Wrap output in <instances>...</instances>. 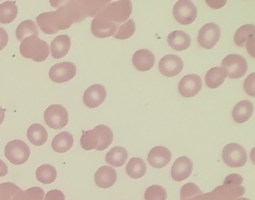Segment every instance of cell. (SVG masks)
<instances>
[{"label": "cell", "instance_id": "obj_1", "mask_svg": "<svg viewBox=\"0 0 255 200\" xmlns=\"http://www.w3.org/2000/svg\"><path fill=\"white\" fill-rule=\"evenodd\" d=\"M56 11L43 13L36 17L40 29L47 35L57 33L72 26L73 23L80 22L78 13L72 1L55 2Z\"/></svg>", "mask_w": 255, "mask_h": 200}, {"label": "cell", "instance_id": "obj_2", "mask_svg": "<svg viewBox=\"0 0 255 200\" xmlns=\"http://www.w3.org/2000/svg\"><path fill=\"white\" fill-rule=\"evenodd\" d=\"M113 133L109 127L98 125L94 129L85 131L80 139L82 148L86 151H104L113 142Z\"/></svg>", "mask_w": 255, "mask_h": 200}, {"label": "cell", "instance_id": "obj_3", "mask_svg": "<svg viewBox=\"0 0 255 200\" xmlns=\"http://www.w3.org/2000/svg\"><path fill=\"white\" fill-rule=\"evenodd\" d=\"M20 54L26 59H31L36 62H43L50 54L49 45L45 41L37 36L25 38L20 46Z\"/></svg>", "mask_w": 255, "mask_h": 200}, {"label": "cell", "instance_id": "obj_4", "mask_svg": "<svg viewBox=\"0 0 255 200\" xmlns=\"http://www.w3.org/2000/svg\"><path fill=\"white\" fill-rule=\"evenodd\" d=\"M132 2L128 0L108 4L98 15L115 24L127 21L132 13Z\"/></svg>", "mask_w": 255, "mask_h": 200}, {"label": "cell", "instance_id": "obj_5", "mask_svg": "<svg viewBox=\"0 0 255 200\" xmlns=\"http://www.w3.org/2000/svg\"><path fill=\"white\" fill-rule=\"evenodd\" d=\"M5 155L14 165H22L29 160L30 149L23 140H14L5 146Z\"/></svg>", "mask_w": 255, "mask_h": 200}, {"label": "cell", "instance_id": "obj_6", "mask_svg": "<svg viewBox=\"0 0 255 200\" xmlns=\"http://www.w3.org/2000/svg\"><path fill=\"white\" fill-rule=\"evenodd\" d=\"M222 65L227 76L231 79L241 78L248 71L246 59L241 55L236 53L228 55L226 57L224 58Z\"/></svg>", "mask_w": 255, "mask_h": 200}, {"label": "cell", "instance_id": "obj_7", "mask_svg": "<svg viewBox=\"0 0 255 200\" xmlns=\"http://www.w3.org/2000/svg\"><path fill=\"white\" fill-rule=\"evenodd\" d=\"M222 159L227 166L233 168L243 167L247 161L246 149L237 143H229L224 147Z\"/></svg>", "mask_w": 255, "mask_h": 200}, {"label": "cell", "instance_id": "obj_8", "mask_svg": "<svg viewBox=\"0 0 255 200\" xmlns=\"http://www.w3.org/2000/svg\"><path fill=\"white\" fill-rule=\"evenodd\" d=\"M44 121L50 128L62 129L68 123V111L60 104L50 106L44 112Z\"/></svg>", "mask_w": 255, "mask_h": 200}, {"label": "cell", "instance_id": "obj_9", "mask_svg": "<svg viewBox=\"0 0 255 200\" xmlns=\"http://www.w3.org/2000/svg\"><path fill=\"white\" fill-rule=\"evenodd\" d=\"M174 18L182 25H189L195 21L198 16L196 6L192 1H177L173 8Z\"/></svg>", "mask_w": 255, "mask_h": 200}, {"label": "cell", "instance_id": "obj_10", "mask_svg": "<svg viewBox=\"0 0 255 200\" xmlns=\"http://www.w3.org/2000/svg\"><path fill=\"white\" fill-rule=\"evenodd\" d=\"M220 36L221 30L219 25L215 23H207L198 32V44L203 48L210 50L217 44Z\"/></svg>", "mask_w": 255, "mask_h": 200}, {"label": "cell", "instance_id": "obj_11", "mask_svg": "<svg viewBox=\"0 0 255 200\" xmlns=\"http://www.w3.org/2000/svg\"><path fill=\"white\" fill-rule=\"evenodd\" d=\"M77 74V67L73 62H64L51 67L49 76L52 81L57 83H66L72 80Z\"/></svg>", "mask_w": 255, "mask_h": 200}, {"label": "cell", "instance_id": "obj_12", "mask_svg": "<svg viewBox=\"0 0 255 200\" xmlns=\"http://www.w3.org/2000/svg\"><path fill=\"white\" fill-rule=\"evenodd\" d=\"M183 68V60L177 55H166L159 62V71L165 77H175L181 72Z\"/></svg>", "mask_w": 255, "mask_h": 200}, {"label": "cell", "instance_id": "obj_13", "mask_svg": "<svg viewBox=\"0 0 255 200\" xmlns=\"http://www.w3.org/2000/svg\"><path fill=\"white\" fill-rule=\"evenodd\" d=\"M202 87L201 77L196 74H188L180 80L178 90L185 98H192L199 93Z\"/></svg>", "mask_w": 255, "mask_h": 200}, {"label": "cell", "instance_id": "obj_14", "mask_svg": "<svg viewBox=\"0 0 255 200\" xmlns=\"http://www.w3.org/2000/svg\"><path fill=\"white\" fill-rule=\"evenodd\" d=\"M107 95V90L103 85L94 84L85 91L83 102L89 108H96L104 102Z\"/></svg>", "mask_w": 255, "mask_h": 200}, {"label": "cell", "instance_id": "obj_15", "mask_svg": "<svg viewBox=\"0 0 255 200\" xmlns=\"http://www.w3.org/2000/svg\"><path fill=\"white\" fill-rule=\"evenodd\" d=\"M193 170V163L188 157L177 158L171 167V178L176 182H181L187 179Z\"/></svg>", "mask_w": 255, "mask_h": 200}, {"label": "cell", "instance_id": "obj_16", "mask_svg": "<svg viewBox=\"0 0 255 200\" xmlns=\"http://www.w3.org/2000/svg\"><path fill=\"white\" fill-rule=\"evenodd\" d=\"M119 25L104 20L97 14L91 23V31L97 38H106L114 35Z\"/></svg>", "mask_w": 255, "mask_h": 200}, {"label": "cell", "instance_id": "obj_17", "mask_svg": "<svg viewBox=\"0 0 255 200\" xmlns=\"http://www.w3.org/2000/svg\"><path fill=\"white\" fill-rule=\"evenodd\" d=\"M171 152L164 146H156L149 152L147 161L153 168L161 169L169 164Z\"/></svg>", "mask_w": 255, "mask_h": 200}, {"label": "cell", "instance_id": "obj_18", "mask_svg": "<svg viewBox=\"0 0 255 200\" xmlns=\"http://www.w3.org/2000/svg\"><path fill=\"white\" fill-rule=\"evenodd\" d=\"M117 181V173L115 169L108 166H103L98 169L95 175L97 186L103 189L111 188Z\"/></svg>", "mask_w": 255, "mask_h": 200}, {"label": "cell", "instance_id": "obj_19", "mask_svg": "<svg viewBox=\"0 0 255 200\" xmlns=\"http://www.w3.org/2000/svg\"><path fill=\"white\" fill-rule=\"evenodd\" d=\"M132 65L139 71H147L155 65V56L150 50L141 49L132 56Z\"/></svg>", "mask_w": 255, "mask_h": 200}, {"label": "cell", "instance_id": "obj_20", "mask_svg": "<svg viewBox=\"0 0 255 200\" xmlns=\"http://www.w3.org/2000/svg\"><path fill=\"white\" fill-rule=\"evenodd\" d=\"M71 46V39L68 35H61L56 37L50 44L52 57L56 59L65 57Z\"/></svg>", "mask_w": 255, "mask_h": 200}, {"label": "cell", "instance_id": "obj_21", "mask_svg": "<svg viewBox=\"0 0 255 200\" xmlns=\"http://www.w3.org/2000/svg\"><path fill=\"white\" fill-rule=\"evenodd\" d=\"M253 112V104L247 100H243L237 103L234 107L232 112L233 119L237 123H244L252 117Z\"/></svg>", "mask_w": 255, "mask_h": 200}, {"label": "cell", "instance_id": "obj_22", "mask_svg": "<svg viewBox=\"0 0 255 200\" xmlns=\"http://www.w3.org/2000/svg\"><path fill=\"white\" fill-rule=\"evenodd\" d=\"M168 45L177 50L183 51L187 50L191 45V38L186 32L182 30L173 31L168 36Z\"/></svg>", "mask_w": 255, "mask_h": 200}, {"label": "cell", "instance_id": "obj_23", "mask_svg": "<svg viewBox=\"0 0 255 200\" xmlns=\"http://www.w3.org/2000/svg\"><path fill=\"white\" fill-rule=\"evenodd\" d=\"M74 142L73 136L67 131H63L53 139L52 148L58 153H65L72 148Z\"/></svg>", "mask_w": 255, "mask_h": 200}, {"label": "cell", "instance_id": "obj_24", "mask_svg": "<svg viewBox=\"0 0 255 200\" xmlns=\"http://www.w3.org/2000/svg\"><path fill=\"white\" fill-rule=\"evenodd\" d=\"M27 138L35 146L45 144L48 138L47 130L40 124H33L27 130Z\"/></svg>", "mask_w": 255, "mask_h": 200}, {"label": "cell", "instance_id": "obj_25", "mask_svg": "<svg viewBox=\"0 0 255 200\" xmlns=\"http://www.w3.org/2000/svg\"><path fill=\"white\" fill-rule=\"evenodd\" d=\"M128 158L127 149L121 146L113 148L106 155V162L115 167H121Z\"/></svg>", "mask_w": 255, "mask_h": 200}, {"label": "cell", "instance_id": "obj_26", "mask_svg": "<svg viewBox=\"0 0 255 200\" xmlns=\"http://www.w3.org/2000/svg\"><path fill=\"white\" fill-rule=\"evenodd\" d=\"M227 74L223 68L221 67H213L206 74V85L210 89H216L224 83Z\"/></svg>", "mask_w": 255, "mask_h": 200}, {"label": "cell", "instance_id": "obj_27", "mask_svg": "<svg viewBox=\"0 0 255 200\" xmlns=\"http://www.w3.org/2000/svg\"><path fill=\"white\" fill-rule=\"evenodd\" d=\"M18 13V8L15 2L7 1L0 4V23L8 24L15 20Z\"/></svg>", "mask_w": 255, "mask_h": 200}, {"label": "cell", "instance_id": "obj_28", "mask_svg": "<svg viewBox=\"0 0 255 200\" xmlns=\"http://www.w3.org/2000/svg\"><path fill=\"white\" fill-rule=\"evenodd\" d=\"M38 35H39V32H38V26L32 20H26L21 22L16 29V37L17 40L21 42L28 37H38Z\"/></svg>", "mask_w": 255, "mask_h": 200}, {"label": "cell", "instance_id": "obj_29", "mask_svg": "<svg viewBox=\"0 0 255 200\" xmlns=\"http://www.w3.org/2000/svg\"><path fill=\"white\" fill-rule=\"evenodd\" d=\"M126 172L128 176L132 179H141L147 172V166L144 160L141 158H132L129 160L127 165Z\"/></svg>", "mask_w": 255, "mask_h": 200}, {"label": "cell", "instance_id": "obj_30", "mask_svg": "<svg viewBox=\"0 0 255 200\" xmlns=\"http://www.w3.org/2000/svg\"><path fill=\"white\" fill-rule=\"evenodd\" d=\"M36 178L41 183L49 185L56 181L57 178V171L53 166L44 164L37 169Z\"/></svg>", "mask_w": 255, "mask_h": 200}, {"label": "cell", "instance_id": "obj_31", "mask_svg": "<svg viewBox=\"0 0 255 200\" xmlns=\"http://www.w3.org/2000/svg\"><path fill=\"white\" fill-rule=\"evenodd\" d=\"M255 26L253 24L243 25L239 28L234 35V43L240 47H243L246 40L252 35H255Z\"/></svg>", "mask_w": 255, "mask_h": 200}, {"label": "cell", "instance_id": "obj_32", "mask_svg": "<svg viewBox=\"0 0 255 200\" xmlns=\"http://www.w3.org/2000/svg\"><path fill=\"white\" fill-rule=\"evenodd\" d=\"M167 192L160 185H151L144 192V200H166Z\"/></svg>", "mask_w": 255, "mask_h": 200}, {"label": "cell", "instance_id": "obj_33", "mask_svg": "<svg viewBox=\"0 0 255 200\" xmlns=\"http://www.w3.org/2000/svg\"><path fill=\"white\" fill-rule=\"evenodd\" d=\"M135 32V24L133 20L129 19L128 22L122 24L119 27L117 34L115 35V38L117 39L126 40L133 35Z\"/></svg>", "mask_w": 255, "mask_h": 200}, {"label": "cell", "instance_id": "obj_34", "mask_svg": "<svg viewBox=\"0 0 255 200\" xmlns=\"http://www.w3.org/2000/svg\"><path fill=\"white\" fill-rule=\"evenodd\" d=\"M20 191V188L12 183L0 185V200H11L14 194Z\"/></svg>", "mask_w": 255, "mask_h": 200}, {"label": "cell", "instance_id": "obj_35", "mask_svg": "<svg viewBox=\"0 0 255 200\" xmlns=\"http://www.w3.org/2000/svg\"><path fill=\"white\" fill-rule=\"evenodd\" d=\"M202 191L198 188L197 185L193 183L186 184L180 191V200L189 198L197 194H202Z\"/></svg>", "mask_w": 255, "mask_h": 200}, {"label": "cell", "instance_id": "obj_36", "mask_svg": "<svg viewBox=\"0 0 255 200\" xmlns=\"http://www.w3.org/2000/svg\"><path fill=\"white\" fill-rule=\"evenodd\" d=\"M23 196L21 198L23 200H43L44 199V191L40 188H32L23 192Z\"/></svg>", "mask_w": 255, "mask_h": 200}, {"label": "cell", "instance_id": "obj_37", "mask_svg": "<svg viewBox=\"0 0 255 200\" xmlns=\"http://www.w3.org/2000/svg\"><path fill=\"white\" fill-rule=\"evenodd\" d=\"M255 73H252L244 82V89L248 95L255 96Z\"/></svg>", "mask_w": 255, "mask_h": 200}, {"label": "cell", "instance_id": "obj_38", "mask_svg": "<svg viewBox=\"0 0 255 200\" xmlns=\"http://www.w3.org/2000/svg\"><path fill=\"white\" fill-rule=\"evenodd\" d=\"M65 197L63 193L59 190H52L47 193L45 200H65Z\"/></svg>", "mask_w": 255, "mask_h": 200}, {"label": "cell", "instance_id": "obj_39", "mask_svg": "<svg viewBox=\"0 0 255 200\" xmlns=\"http://www.w3.org/2000/svg\"><path fill=\"white\" fill-rule=\"evenodd\" d=\"M8 43V35L7 31L0 27V51L3 50Z\"/></svg>", "mask_w": 255, "mask_h": 200}, {"label": "cell", "instance_id": "obj_40", "mask_svg": "<svg viewBox=\"0 0 255 200\" xmlns=\"http://www.w3.org/2000/svg\"><path fill=\"white\" fill-rule=\"evenodd\" d=\"M246 48L249 54L254 57L255 56V35H252L246 41Z\"/></svg>", "mask_w": 255, "mask_h": 200}, {"label": "cell", "instance_id": "obj_41", "mask_svg": "<svg viewBox=\"0 0 255 200\" xmlns=\"http://www.w3.org/2000/svg\"><path fill=\"white\" fill-rule=\"evenodd\" d=\"M206 2L212 8H220L226 3V1H206Z\"/></svg>", "mask_w": 255, "mask_h": 200}, {"label": "cell", "instance_id": "obj_42", "mask_svg": "<svg viewBox=\"0 0 255 200\" xmlns=\"http://www.w3.org/2000/svg\"><path fill=\"white\" fill-rule=\"evenodd\" d=\"M8 166L4 163L3 161L0 160V177H4L8 174Z\"/></svg>", "mask_w": 255, "mask_h": 200}, {"label": "cell", "instance_id": "obj_43", "mask_svg": "<svg viewBox=\"0 0 255 200\" xmlns=\"http://www.w3.org/2000/svg\"><path fill=\"white\" fill-rule=\"evenodd\" d=\"M5 110L0 106V125L3 122L4 119H5Z\"/></svg>", "mask_w": 255, "mask_h": 200}]
</instances>
